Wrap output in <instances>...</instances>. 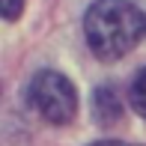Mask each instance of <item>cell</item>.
Wrapping results in <instances>:
<instances>
[{"mask_svg": "<svg viewBox=\"0 0 146 146\" xmlns=\"http://www.w3.org/2000/svg\"><path fill=\"white\" fill-rule=\"evenodd\" d=\"M146 33V15L131 0H96L84 15V36L98 60L125 57Z\"/></svg>", "mask_w": 146, "mask_h": 146, "instance_id": "6da1fadb", "label": "cell"}, {"mask_svg": "<svg viewBox=\"0 0 146 146\" xmlns=\"http://www.w3.org/2000/svg\"><path fill=\"white\" fill-rule=\"evenodd\" d=\"M27 98H30L33 108L42 113V119H48V122H54V125L72 122L75 113H78L75 84L66 75L54 72V69H45V72H36V75H33Z\"/></svg>", "mask_w": 146, "mask_h": 146, "instance_id": "7a4b0ae2", "label": "cell"}, {"mask_svg": "<svg viewBox=\"0 0 146 146\" xmlns=\"http://www.w3.org/2000/svg\"><path fill=\"white\" fill-rule=\"evenodd\" d=\"M92 116L102 125H113L122 119V102L116 98V92L110 87H98L92 96Z\"/></svg>", "mask_w": 146, "mask_h": 146, "instance_id": "3957f363", "label": "cell"}, {"mask_svg": "<svg viewBox=\"0 0 146 146\" xmlns=\"http://www.w3.org/2000/svg\"><path fill=\"white\" fill-rule=\"evenodd\" d=\"M128 98H131V108L146 119V69H140V72L134 75L131 90H128Z\"/></svg>", "mask_w": 146, "mask_h": 146, "instance_id": "277c9868", "label": "cell"}, {"mask_svg": "<svg viewBox=\"0 0 146 146\" xmlns=\"http://www.w3.org/2000/svg\"><path fill=\"white\" fill-rule=\"evenodd\" d=\"M0 9H3V18L6 21H15L24 9V0H0Z\"/></svg>", "mask_w": 146, "mask_h": 146, "instance_id": "5b68a950", "label": "cell"}, {"mask_svg": "<svg viewBox=\"0 0 146 146\" xmlns=\"http://www.w3.org/2000/svg\"><path fill=\"white\" fill-rule=\"evenodd\" d=\"M92 146H128V143H119V140H102V143H92Z\"/></svg>", "mask_w": 146, "mask_h": 146, "instance_id": "8992f818", "label": "cell"}]
</instances>
